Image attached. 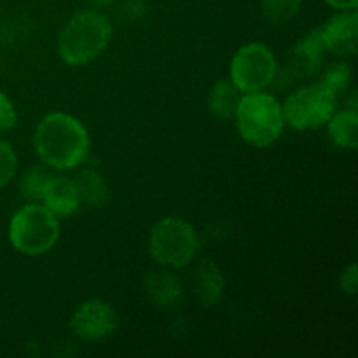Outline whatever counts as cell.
<instances>
[{"label": "cell", "instance_id": "obj_1", "mask_svg": "<svg viewBox=\"0 0 358 358\" xmlns=\"http://www.w3.org/2000/svg\"><path fill=\"white\" fill-rule=\"evenodd\" d=\"M35 149L45 164L70 170L87 157L90 136L79 119L65 112H52L42 117L35 129Z\"/></svg>", "mask_w": 358, "mask_h": 358}, {"label": "cell", "instance_id": "obj_2", "mask_svg": "<svg viewBox=\"0 0 358 358\" xmlns=\"http://www.w3.org/2000/svg\"><path fill=\"white\" fill-rule=\"evenodd\" d=\"M110 37L112 24L107 16L94 10H80L59 31V56L66 65H86L105 51Z\"/></svg>", "mask_w": 358, "mask_h": 358}, {"label": "cell", "instance_id": "obj_10", "mask_svg": "<svg viewBox=\"0 0 358 358\" xmlns=\"http://www.w3.org/2000/svg\"><path fill=\"white\" fill-rule=\"evenodd\" d=\"M325 52H327V48H325L320 28L311 30L294 45L292 56H290V70L297 77H311L324 63Z\"/></svg>", "mask_w": 358, "mask_h": 358}, {"label": "cell", "instance_id": "obj_22", "mask_svg": "<svg viewBox=\"0 0 358 358\" xmlns=\"http://www.w3.org/2000/svg\"><path fill=\"white\" fill-rule=\"evenodd\" d=\"M357 283H358L357 266L350 264L348 268L343 271L341 278H339V285H341L343 292L350 294V296H355V294H357Z\"/></svg>", "mask_w": 358, "mask_h": 358}, {"label": "cell", "instance_id": "obj_5", "mask_svg": "<svg viewBox=\"0 0 358 358\" xmlns=\"http://www.w3.org/2000/svg\"><path fill=\"white\" fill-rule=\"evenodd\" d=\"M199 250L194 227L178 217H164L154 224L149 236V252L154 261L170 268H184Z\"/></svg>", "mask_w": 358, "mask_h": 358}, {"label": "cell", "instance_id": "obj_14", "mask_svg": "<svg viewBox=\"0 0 358 358\" xmlns=\"http://www.w3.org/2000/svg\"><path fill=\"white\" fill-rule=\"evenodd\" d=\"M241 98V91L238 90L231 79H222L215 83V86L210 91L208 107L213 117L220 119V121H227V119L234 117L236 112L238 101Z\"/></svg>", "mask_w": 358, "mask_h": 358}, {"label": "cell", "instance_id": "obj_23", "mask_svg": "<svg viewBox=\"0 0 358 358\" xmlns=\"http://www.w3.org/2000/svg\"><path fill=\"white\" fill-rule=\"evenodd\" d=\"M331 7L341 10H355L358 6V0H325Z\"/></svg>", "mask_w": 358, "mask_h": 358}, {"label": "cell", "instance_id": "obj_18", "mask_svg": "<svg viewBox=\"0 0 358 358\" xmlns=\"http://www.w3.org/2000/svg\"><path fill=\"white\" fill-rule=\"evenodd\" d=\"M303 0H262V14L273 24H283L292 20L301 9Z\"/></svg>", "mask_w": 358, "mask_h": 358}, {"label": "cell", "instance_id": "obj_24", "mask_svg": "<svg viewBox=\"0 0 358 358\" xmlns=\"http://www.w3.org/2000/svg\"><path fill=\"white\" fill-rule=\"evenodd\" d=\"M87 2H91V3H93V6L101 7V6H107V3H112V2H114V0H87Z\"/></svg>", "mask_w": 358, "mask_h": 358}, {"label": "cell", "instance_id": "obj_9", "mask_svg": "<svg viewBox=\"0 0 358 358\" xmlns=\"http://www.w3.org/2000/svg\"><path fill=\"white\" fill-rule=\"evenodd\" d=\"M327 51L339 56L355 55L358 48V14L355 10H345L332 16L320 28Z\"/></svg>", "mask_w": 358, "mask_h": 358}, {"label": "cell", "instance_id": "obj_16", "mask_svg": "<svg viewBox=\"0 0 358 358\" xmlns=\"http://www.w3.org/2000/svg\"><path fill=\"white\" fill-rule=\"evenodd\" d=\"M329 136L332 142L345 149H357V124H358V114L357 110L346 108V110L332 114L329 119Z\"/></svg>", "mask_w": 358, "mask_h": 358}, {"label": "cell", "instance_id": "obj_4", "mask_svg": "<svg viewBox=\"0 0 358 358\" xmlns=\"http://www.w3.org/2000/svg\"><path fill=\"white\" fill-rule=\"evenodd\" d=\"M59 238V222L44 205H27L14 213L9 224V240L24 255H41L51 250Z\"/></svg>", "mask_w": 358, "mask_h": 358}, {"label": "cell", "instance_id": "obj_20", "mask_svg": "<svg viewBox=\"0 0 358 358\" xmlns=\"http://www.w3.org/2000/svg\"><path fill=\"white\" fill-rule=\"evenodd\" d=\"M17 168V157L13 145L0 140V189L9 184Z\"/></svg>", "mask_w": 358, "mask_h": 358}, {"label": "cell", "instance_id": "obj_6", "mask_svg": "<svg viewBox=\"0 0 358 358\" xmlns=\"http://www.w3.org/2000/svg\"><path fill=\"white\" fill-rule=\"evenodd\" d=\"M338 98L320 83L301 87L282 105L283 119L294 129H317L327 124L336 112Z\"/></svg>", "mask_w": 358, "mask_h": 358}, {"label": "cell", "instance_id": "obj_7", "mask_svg": "<svg viewBox=\"0 0 358 358\" xmlns=\"http://www.w3.org/2000/svg\"><path fill=\"white\" fill-rule=\"evenodd\" d=\"M275 55L261 42L243 45L231 59V80L241 93L264 90L275 79Z\"/></svg>", "mask_w": 358, "mask_h": 358}, {"label": "cell", "instance_id": "obj_13", "mask_svg": "<svg viewBox=\"0 0 358 358\" xmlns=\"http://www.w3.org/2000/svg\"><path fill=\"white\" fill-rule=\"evenodd\" d=\"M147 296L154 304L163 308L175 306L184 297L180 280L168 271H154L145 278Z\"/></svg>", "mask_w": 358, "mask_h": 358}, {"label": "cell", "instance_id": "obj_3", "mask_svg": "<svg viewBox=\"0 0 358 358\" xmlns=\"http://www.w3.org/2000/svg\"><path fill=\"white\" fill-rule=\"evenodd\" d=\"M234 117L241 138L255 147H268L276 142L285 124L280 101L261 91L241 94Z\"/></svg>", "mask_w": 358, "mask_h": 358}, {"label": "cell", "instance_id": "obj_12", "mask_svg": "<svg viewBox=\"0 0 358 358\" xmlns=\"http://www.w3.org/2000/svg\"><path fill=\"white\" fill-rule=\"evenodd\" d=\"M194 294L203 306H215L224 290V278L213 261H201L192 273Z\"/></svg>", "mask_w": 358, "mask_h": 358}, {"label": "cell", "instance_id": "obj_17", "mask_svg": "<svg viewBox=\"0 0 358 358\" xmlns=\"http://www.w3.org/2000/svg\"><path fill=\"white\" fill-rule=\"evenodd\" d=\"M52 175L44 166H31L20 180V192L28 201H41L44 189Z\"/></svg>", "mask_w": 358, "mask_h": 358}, {"label": "cell", "instance_id": "obj_15", "mask_svg": "<svg viewBox=\"0 0 358 358\" xmlns=\"http://www.w3.org/2000/svg\"><path fill=\"white\" fill-rule=\"evenodd\" d=\"M80 203L91 206H101L108 199V185L98 171L83 170L72 178Z\"/></svg>", "mask_w": 358, "mask_h": 358}, {"label": "cell", "instance_id": "obj_21", "mask_svg": "<svg viewBox=\"0 0 358 358\" xmlns=\"http://www.w3.org/2000/svg\"><path fill=\"white\" fill-rule=\"evenodd\" d=\"M16 110H14V105L9 98L6 96V93L0 91V131H9L16 126Z\"/></svg>", "mask_w": 358, "mask_h": 358}, {"label": "cell", "instance_id": "obj_19", "mask_svg": "<svg viewBox=\"0 0 358 358\" xmlns=\"http://www.w3.org/2000/svg\"><path fill=\"white\" fill-rule=\"evenodd\" d=\"M350 83H352V66L350 63H334L329 66L322 76L320 84L327 91H331L336 98L341 96L346 90H348Z\"/></svg>", "mask_w": 358, "mask_h": 358}, {"label": "cell", "instance_id": "obj_8", "mask_svg": "<svg viewBox=\"0 0 358 358\" xmlns=\"http://www.w3.org/2000/svg\"><path fill=\"white\" fill-rule=\"evenodd\" d=\"M70 329L77 338L84 341H100L108 338L117 329V313L110 304L103 301H86L72 315Z\"/></svg>", "mask_w": 358, "mask_h": 358}, {"label": "cell", "instance_id": "obj_11", "mask_svg": "<svg viewBox=\"0 0 358 358\" xmlns=\"http://www.w3.org/2000/svg\"><path fill=\"white\" fill-rule=\"evenodd\" d=\"M41 201L55 215L63 217L73 215L80 205L79 194H77V189L73 185L72 178L56 177V175H52L51 180L45 185Z\"/></svg>", "mask_w": 358, "mask_h": 358}]
</instances>
